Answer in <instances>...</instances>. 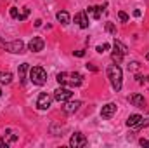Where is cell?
<instances>
[{
    "mask_svg": "<svg viewBox=\"0 0 149 148\" xmlns=\"http://www.w3.org/2000/svg\"><path fill=\"white\" fill-rule=\"evenodd\" d=\"M61 85H70V87H78V85H81V82H83V75L78 73V72H74V73H68V72H63V73L57 75V78H56Z\"/></svg>",
    "mask_w": 149,
    "mask_h": 148,
    "instance_id": "1",
    "label": "cell"
},
{
    "mask_svg": "<svg viewBox=\"0 0 149 148\" xmlns=\"http://www.w3.org/2000/svg\"><path fill=\"white\" fill-rule=\"evenodd\" d=\"M108 78L111 82L113 89L114 91H120L121 89V82H123V72L118 65H109L108 66Z\"/></svg>",
    "mask_w": 149,
    "mask_h": 148,
    "instance_id": "2",
    "label": "cell"
},
{
    "mask_svg": "<svg viewBox=\"0 0 149 148\" xmlns=\"http://www.w3.org/2000/svg\"><path fill=\"white\" fill-rule=\"evenodd\" d=\"M30 80L35 85H43L47 82V72L42 66H33V68H30Z\"/></svg>",
    "mask_w": 149,
    "mask_h": 148,
    "instance_id": "3",
    "label": "cell"
},
{
    "mask_svg": "<svg viewBox=\"0 0 149 148\" xmlns=\"http://www.w3.org/2000/svg\"><path fill=\"white\" fill-rule=\"evenodd\" d=\"M128 52V49H127V45H123L120 40H116L114 38V44H113V54H111V58H113V61L118 65V63H121V59H123V56Z\"/></svg>",
    "mask_w": 149,
    "mask_h": 148,
    "instance_id": "4",
    "label": "cell"
},
{
    "mask_svg": "<svg viewBox=\"0 0 149 148\" xmlns=\"http://www.w3.org/2000/svg\"><path fill=\"white\" fill-rule=\"evenodd\" d=\"M2 47L9 52H14V54H23L24 52V44L21 40H14V42H2Z\"/></svg>",
    "mask_w": 149,
    "mask_h": 148,
    "instance_id": "5",
    "label": "cell"
},
{
    "mask_svg": "<svg viewBox=\"0 0 149 148\" xmlns=\"http://www.w3.org/2000/svg\"><path fill=\"white\" fill-rule=\"evenodd\" d=\"M71 96H73V92L68 87H63V85L54 91V99L59 101V103H66L68 99H71Z\"/></svg>",
    "mask_w": 149,
    "mask_h": 148,
    "instance_id": "6",
    "label": "cell"
},
{
    "mask_svg": "<svg viewBox=\"0 0 149 148\" xmlns=\"http://www.w3.org/2000/svg\"><path fill=\"white\" fill-rule=\"evenodd\" d=\"M50 103H52V98L47 92H42L37 99V108L38 110H49L50 108Z\"/></svg>",
    "mask_w": 149,
    "mask_h": 148,
    "instance_id": "7",
    "label": "cell"
},
{
    "mask_svg": "<svg viewBox=\"0 0 149 148\" xmlns=\"http://www.w3.org/2000/svg\"><path fill=\"white\" fill-rule=\"evenodd\" d=\"M70 145L73 148H81L87 145V138L81 132H74L73 136H71V140H70Z\"/></svg>",
    "mask_w": 149,
    "mask_h": 148,
    "instance_id": "8",
    "label": "cell"
},
{
    "mask_svg": "<svg viewBox=\"0 0 149 148\" xmlns=\"http://www.w3.org/2000/svg\"><path fill=\"white\" fill-rule=\"evenodd\" d=\"M43 45H45L43 38H40V37H33L31 40H30V44H28V49H30L31 52H40V51L43 49Z\"/></svg>",
    "mask_w": 149,
    "mask_h": 148,
    "instance_id": "9",
    "label": "cell"
},
{
    "mask_svg": "<svg viewBox=\"0 0 149 148\" xmlns=\"http://www.w3.org/2000/svg\"><path fill=\"white\" fill-rule=\"evenodd\" d=\"M74 23H78L80 28H88V18H87V12L81 11V12L74 14Z\"/></svg>",
    "mask_w": 149,
    "mask_h": 148,
    "instance_id": "10",
    "label": "cell"
},
{
    "mask_svg": "<svg viewBox=\"0 0 149 148\" xmlns=\"http://www.w3.org/2000/svg\"><path fill=\"white\" fill-rule=\"evenodd\" d=\"M114 111H116V105H114V103H108V105L102 106L101 117H102V118H111L113 115H114Z\"/></svg>",
    "mask_w": 149,
    "mask_h": 148,
    "instance_id": "11",
    "label": "cell"
},
{
    "mask_svg": "<svg viewBox=\"0 0 149 148\" xmlns=\"http://www.w3.org/2000/svg\"><path fill=\"white\" fill-rule=\"evenodd\" d=\"M17 140V136L14 134V132H9V134H3L2 138H0V148H9L10 143H14Z\"/></svg>",
    "mask_w": 149,
    "mask_h": 148,
    "instance_id": "12",
    "label": "cell"
},
{
    "mask_svg": "<svg viewBox=\"0 0 149 148\" xmlns=\"http://www.w3.org/2000/svg\"><path fill=\"white\" fill-rule=\"evenodd\" d=\"M130 103L134 106H137V108H144L146 106V99H144L142 94H132L130 96Z\"/></svg>",
    "mask_w": 149,
    "mask_h": 148,
    "instance_id": "13",
    "label": "cell"
},
{
    "mask_svg": "<svg viewBox=\"0 0 149 148\" xmlns=\"http://www.w3.org/2000/svg\"><path fill=\"white\" fill-rule=\"evenodd\" d=\"M80 106H81V101H70V99H68L63 110L66 111V113H74V111L78 110Z\"/></svg>",
    "mask_w": 149,
    "mask_h": 148,
    "instance_id": "14",
    "label": "cell"
},
{
    "mask_svg": "<svg viewBox=\"0 0 149 148\" xmlns=\"http://www.w3.org/2000/svg\"><path fill=\"white\" fill-rule=\"evenodd\" d=\"M85 12H87V16H90V18H94V19H101V16H102V9H101V7H95V5L88 7Z\"/></svg>",
    "mask_w": 149,
    "mask_h": 148,
    "instance_id": "15",
    "label": "cell"
},
{
    "mask_svg": "<svg viewBox=\"0 0 149 148\" xmlns=\"http://www.w3.org/2000/svg\"><path fill=\"white\" fill-rule=\"evenodd\" d=\"M141 120H142V117H141L139 113H134V115H130V117L127 118V125L132 127V129H135V125H137Z\"/></svg>",
    "mask_w": 149,
    "mask_h": 148,
    "instance_id": "16",
    "label": "cell"
},
{
    "mask_svg": "<svg viewBox=\"0 0 149 148\" xmlns=\"http://www.w3.org/2000/svg\"><path fill=\"white\" fill-rule=\"evenodd\" d=\"M57 21L61 23V25H70V21H71V18H70V14L66 12V11H59L57 12Z\"/></svg>",
    "mask_w": 149,
    "mask_h": 148,
    "instance_id": "17",
    "label": "cell"
},
{
    "mask_svg": "<svg viewBox=\"0 0 149 148\" xmlns=\"http://www.w3.org/2000/svg\"><path fill=\"white\" fill-rule=\"evenodd\" d=\"M10 82H12V73L0 72V84H10Z\"/></svg>",
    "mask_w": 149,
    "mask_h": 148,
    "instance_id": "18",
    "label": "cell"
},
{
    "mask_svg": "<svg viewBox=\"0 0 149 148\" xmlns=\"http://www.w3.org/2000/svg\"><path fill=\"white\" fill-rule=\"evenodd\" d=\"M28 16H30V9H28V7H23L21 12H19V16H17V19H19V21H24Z\"/></svg>",
    "mask_w": 149,
    "mask_h": 148,
    "instance_id": "19",
    "label": "cell"
},
{
    "mask_svg": "<svg viewBox=\"0 0 149 148\" xmlns=\"http://www.w3.org/2000/svg\"><path fill=\"white\" fill-rule=\"evenodd\" d=\"M26 70H28V63L19 65V78H21V80H24V73H26Z\"/></svg>",
    "mask_w": 149,
    "mask_h": 148,
    "instance_id": "20",
    "label": "cell"
},
{
    "mask_svg": "<svg viewBox=\"0 0 149 148\" xmlns=\"http://www.w3.org/2000/svg\"><path fill=\"white\" fill-rule=\"evenodd\" d=\"M148 125H149V118H144V117H142V120L135 125V129L139 131V129H144V127H148Z\"/></svg>",
    "mask_w": 149,
    "mask_h": 148,
    "instance_id": "21",
    "label": "cell"
},
{
    "mask_svg": "<svg viewBox=\"0 0 149 148\" xmlns=\"http://www.w3.org/2000/svg\"><path fill=\"white\" fill-rule=\"evenodd\" d=\"M109 47H111L109 44H102V45H97V49H95V51L102 54V52H106V51H109Z\"/></svg>",
    "mask_w": 149,
    "mask_h": 148,
    "instance_id": "22",
    "label": "cell"
},
{
    "mask_svg": "<svg viewBox=\"0 0 149 148\" xmlns=\"http://www.w3.org/2000/svg\"><path fill=\"white\" fill-rule=\"evenodd\" d=\"M118 18H120V21H123V23H127V21H128V14H127V12H123V11H120V12H118Z\"/></svg>",
    "mask_w": 149,
    "mask_h": 148,
    "instance_id": "23",
    "label": "cell"
},
{
    "mask_svg": "<svg viewBox=\"0 0 149 148\" xmlns=\"http://www.w3.org/2000/svg\"><path fill=\"white\" fill-rule=\"evenodd\" d=\"M106 30H108L109 33H116V26H114L113 23H106Z\"/></svg>",
    "mask_w": 149,
    "mask_h": 148,
    "instance_id": "24",
    "label": "cell"
},
{
    "mask_svg": "<svg viewBox=\"0 0 149 148\" xmlns=\"http://www.w3.org/2000/svg\"><path fill=\"white\" fill-rule=\"evenodd\" d=\"M10 16H12V18H16V19H17V16H19V11H17V9H16V7H10Z\"/></svg>",
    "mask_w": 149,
    "mask_h": 148,
    "instance_id": "25",
    "label": "cell"
},
{
    "mask_svg": "<svg viewBox=\"0 0 149 148\" xmlns=\"http://www.w3.org/2000/svg\"><path fill=\"white\" fill-rule=\"evenodd\" d=\"M137 68H139V63L137 61H134L132 65H128V70H137Z\"/></svg>",
    "mask_w": 149,
    "mask_h": 148,
    "instance_id": "26",
    "label": "cell"
},
{
    "mask_svg": "<svg viewBox=\"0 0 149 148\" xmlns=\"http://www.w3.org/2000/svg\"><path fill=\"white\" fill-rule=\"evenodd\" d=\"M73 54L74 56H78V58H83V56H85V51H74Z\"/></svg>",
    "mask_w": 149,
    "mask_h": 148,
    "instance_id": "27",
    "label": "cell"
},
{
    "mask_svg": "<svg viewBox=\"0 0 149 148\" xmlns=\"http://www.w3.org/2000/svg\"><path fill=\"white\" fill-rule=\"evenodd\" d=\"M141 147H149V140H141Z\"/></svg>",
    "mask_w": 149,
    "mask_h": 148,
    "instance_id": "28",
    "label": "cell"
},
{
    "mask_svg": "<svg viewBox=\"0 0 149 148\" xmlns=\"http://www.w3.org/2000/svg\"><path fill=\"white\" fill-rule=\"evenodd\" d=\"M87 68H88V70H92V72H97V68H95L94 65H87Z\"/></svg>",
    "mask_w": 149,
    "mask_h": 148,
    "instance_id": "29",
    "label": "cell"
},
{
    "mask_svg": "<svg viewBox=\"0 0 149 148\" xmlns=\"http://www.w3.org/2000/svg\"><path fill=\"white\" fill-rule=\"evenodd\" d=\"M134 16H135V18H139V16H141V11H139V9H135V11H134Z\"/></svg>",
    "mask_w": 149,
    "mask_h": 148,
    "instance_id": "30",
    "label": "cell"
},
{
    "mask_svg": "<svg viewBox=\"0 0 149 148\" xmlns=\"http://www.w3.org/2000/svg\"><path fill=\"white\" fill-rule=\"evenodd\" d=\"M146 58H148V59H149V52H148V54H146Z\"/></svg>",
    "mask_w": 149,
    "mask_h": 148,
    "instance_id": "31",
    "label": "cell"
},
{
    "mask_svg": "<svg viewBox=\"0 0 149 148\" xmlns=\"http://www.w3.org/2000/svg\"><path fill=\"white\" fill-rule=\"evenodd\" d=\"M0 96H2V89H0Z\"/></svg>",
    "mask_w": 149,
    "mask_h": 148,
    "instance_id": "32",
    "label": "cell"
}]
</instances>
